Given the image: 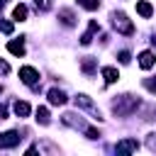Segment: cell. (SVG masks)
Wrapping results in <instances>:
<instances>
[{"instance_id":"obj_22","label":"cell","mask_w":156,"mask_h":156,"mask_svg":"<svg viewBox=\"0 0 156 156\" xmlns=\"http://www.w3.org/2000/svg\"><path fill=\"white\" fill-rule=\"evenodd\" d=\"M117 58H119V63H129V61H132L129 51H119V56H117Z\"/></svg>"},{"instance_id":"obj_4","label":"cell","mask_w":156,"mask_h":156,"mask_svg":"<svg viewBox=\"0 0 156 156\" xmlns=\"http://www.w3.org/2000/svg\"><path fill=\"white\" fill-rule=\"evenodd\" d=\"M20 132H2L0 134V149H15L20 144Z\"/></svg>"},{"instance_id":"obj_16","label":"cell","mask_w":156,"mask_h":156,"mask_svg":"<svg viewBox=\"0 0 156 156\" xmlns=\"http://www.w3.org/2000/svg\"><path fill=\"white\" fill-rule=\"evenodd\" d=\"M15 115H17V117H27V115H29V105L17 100V102H15Z\"/></svg>"},{"instance_id":"obj_15","label":"cell","mask_w":156,"mask_h":156,"mask_svg":"<svg viewBox=\"0 0 156 156\" xmlns=\"http://www.w3.org/2000/svg\"><path fill=\"white\" fill-rule=\"evenodd\" d=\"M95 66H98V63H95V58H93V56H85V58L80 61V68H83L85 73H95Z\"/></svg>"},{"instance_id":"obj_13","label":"cell","mask_w":156,"mask_h":156,"mask_svg":"<svg viewBox=\"0 0 156 156\" xmlns=\"http://www.w3.org/2000/svg\"><path fill=\"white\" fill-rule=\"evenodd\" d=\"M136 12H139L141 17H151V15H154V7H151V2L139 0V2H136Z\"/></svg>"},{"instance_id":"obj_26","label":"cell","mask_w":156,"mask_h":156,"mask_svg":"<svg viewBox=\"0 0 156 156\" xmlns=\"http://www.w3.org/2000/svg\"><path fill=\"white\" fill-rule=\"evenodd\" d=\"M0 119H7V107L0 105Z\"/></svg>"},{"instance_id":"obj_19","label":"cell","mask_w":156,"mask_h":156,"mask_svg":"<svg viewBox=\"0 0 156 156\" xmlns=\"http://www.w3.org/2000/svg\"><path fill=\"white\" fill-rule=\"evenodd\" d=\"M12 29H15V24H12L10 20H2V22H0V32H2V34H12Z\"/></svg>"},{"instance_id":"obj_18","label":"cell","mask_w":156,"mask_h":156,"mask_svg":"<svg viewBox=\"0 0 156 156\" xmlns=\"http://www.w3.org/2000/svg\"><path fill=\"white\" fill-rule=\"evenodd\" d=\"M37 122L39 124H49V110L46 107H37Z\"/></svg>"},{"instance_id":"obj_12","label":"cell","mask_w":156,"mask_h":156,"mask_svg":"<svg viewBox=\"0 0 156 156\" xmlns=\"http://www.w3.org/2000/svg\"><path fill=\"white\" fill-rule=\"evenodd\" d=\"M102 78H105V83L110 85V83H115V80L119 78V73H117L115 66H105V68H102Z\"/></svg>"},{"instance_id":"obj_25","label":"cell","mask_w":156,"mask_h":156,"mask_svg":"<svg viewBox=\"0 0 156 156\" xmlns=\"http://www.w3.org/2000/svg\"><path fill=\"white\" fill-rule=\"evenodd\" d=\"M7 73H10V66H7V63L0 58V76H7Z\"/></svg>"},{"instance_id":"obj_8","label":"cell","mask_w":156,"mask_h":156,"mask_svg":"<svg viewBox=\"0 0 156 156\" xmlns=\"http://www.w3.org/2000/svg\"><path fill=\"white\" fill-rule=\"evenodd\" d=\"M98 29H100V27H98V22H95V20H90V24H88V32L80 37V44H83V46H88V44L93 41V34H95Z\"/></svg>"},{"instance_id":"obj_1","label":"cell","mask_w":156,"mask_h":156,"mask_svg":"<svg viewBox=\"0 0 156 156\" xmlns=\"http://www.w3.org/2000/svg\"><path fill=\"white\" fill-rule=\"evenodd\" d=\"M139 107V100L134 98V95H119L115 102H112V112L117 115V117H127L129 112H134Z\"/></svg>"},{"instance_id":"obj_17","label":"cell","mask_w":156,"mask_h":156,"mask_svg":"<svg viewBox=\"0 0 156 156\" xmlns=\"http://www.w3.org/2000/svg\"><path fill=\"white\" fill-rule=\"evenodd\" d=\"M24 17H27V7H24V5H17V7L12 10V20H17V22H22Z\"/></svg>"},{"instance_id":"obj_14","label":"cell","mask_w":156,"mask_h":156,"mask_svg":"<svg viewBox=\"0 0 156 156\" xmlns=\"http://www.w3.org/2000/svg\"><path fill=\"white\" fill-rule=\"evenodd\" d=\"M58 17H61V22H63L66 27L76 24V15H73V10H58Z\"/></svg>"},{"instance_id":"obj_20","label":"cell","mask_w":156,"mask_h":156,"mask_svg":"<svg viewBox=\"0 0 156 156\" xmlns=\"http://www.w3.org/2000/svg\"><path fill=\"white\" fill-rule=\"evenodd\" d=\"M80 5H83L85 10H98V7H100V0H80Z\"/></svg>"},{"instance_id":"obj_6","label":"cell","mask_w":156,"mask_h":156,"mask_svg":"<svg viewBox=\"0 0 156 156\" xmlns=\"http://www.w3.org/2000/svg\"><path fill=\"white\" fill-rule=\"evenodd\" d=\"M63 124H68V127H73V129H83V132L88 129V127H85V122H83L78 115H73V112L63 115Z\"/></svg>"},{"instance_id":"obj_3","label":"cell","mask_w":156,"mask_h":156,"mask_svg":"<svg viewBox=\"0 0 156 156\" xmlns=\"http://www.w3.org/2000/svg\"><path fill=\"white\" fill-rule=\"evenodd\" d=\"M20 78H22V83H27V85H37V83H39V71L32 68V66H22V68H20Z\"/></svg>"},{"instance_id":"obj_9","label":"cell","mask_w":156,"mask_h":156,"mask_svg":"<svg viewBox=\"0 0 156 156\" xmlns=\"http://www.w3.org/2000/svg\"><path fill=\"white\" fill-rule=\"evenodd\" d=\"M7 51L15 54V56H24V41H22V39H12V41H7Z\"/></svg>"},{"instance_id":"obj_10","label":"cell","mask_w":156,"mask_h":156,"mask_svg":"<svg viewBox=\"0 0 156 156\" xmlns=\"http://www.w3.org/2000/svg\"><path fill=\"white\" fill-rule=\"evenodd\" d=\"M154 63H156L154 51H141V54H139V66H141V68H151Z\"/></svg>"},{"instance_id":"obj_24","label":"cell","mask_w":156,"mask_h":156,"mask_svg":"<svg viewBox=\"0 0 156 156\" xmlns=\"http://www.w3.org/2000/svg\"><path fill=\"white\" fill-rule=\"evenodd\" d=\"M85 134H88V139H98V136H100V132H98V129H93V127H88V129H85Z\"/></svg>"},{"instance_id":"obj_2","label":"cell","mask_w":156,"mask_h":156,"mask_svg":"<svg viewBox=\"0 0 156 156\" xmlns=\"http://www.w3.org/2000/svg\"><path fill=\"white\" fill-rule=\"evenodd\" d=\"M112 24H115V29H117L119 34H124V37L134 34V24L129 22V17H127L124 12H112Z\"/></svg>"},{"instance_id":"obj_23","label":"cell","mask_w":156,"mask_h":156,"mask_svg":"<svg viewBox=\"0 0 156 156\" xmlns=\"http://www.w3.org/2000/svg\"><path fill=\"white\" fill-rule=\"evenodd\" d=\"M146 146H149L151 151H156V134H149V139H146Z\"/></svg>"},{"instance_id":"obj_5","label":"cell","mask_w":156,"mask_h":156,"mask_svg":"<svg viewBox=\"0 0 156 156\" xmlns=\"http://www.w3.org/2000/svg\"><path fill=\"white\" fill-rule=\"evenodd\" d=\"M76 105H78V107H83V110H88V112H93V117H95V119H102V117H100V112H98V107L93 105V100H90L88 95H83V93H80V95H76Z\"/></svg>"},{"instance_id":"obj_21","label":"cell","mask_w":156,"mask_h":156,"mask_svg":"<svg viewBox=\"0 0 156 156\" xmlns=\"http://www.w3.org/2000/svg\"><path fill=\"white\" fill-rule=\"evenodd\" d=\"M34 2H37V7H39V10H41V12H44V10H49V7H51V0H34Z\"/></svg>"},{"instance_id":"obj_28","label":"cell","mask_w":156,"mask_h":156,"mask_svg":"<svg viewBox=\"0 0 156 156\" xmlns=\"http://www.w3.org/2000/svg\"><path fill=\"white\" fill-rule=\"evenodd\" d=\"M151 44H154V46H156V34H154V39H151Z\"/></svg>"},{"instance_id":"obj_27","label":"cell","mask_w":156,"mask_h":156,"mask_svg":"<svg viewBox=\"0 0 156 156\" xmlns=\"http://www.w3.org/2000/svg\"><path fill=\"white\" fill-rule=\"evenodd\" d=\"M5 5H7V0H0V10H2V7H5Z\"/></svg>"},{"instance_id":"obj_11","label":"cell","mask_w":156,"mask_h":156,"mask_svg":"<svg viewBox=\"0 0 156 156\" xmlns=\"http://www.w3.org/2000/svg\"><path fill=\"white\" fill-rule=\"evenodd\" d=\"M136 149H139V141H134V139H124V141H119V144H117V151H119V154L136 151Z\"/></svg>"},{"instance_id":"obj_7","label":"cell","mask_w":156,"mask_h":156,"mask_svg":"<svg viewBox=\"0 0 156 156\" xmlns=\"http://www.w3.org/2000/svg\"><path fill=\"white\" fill-rule=\"evenodd\" d=\"M46 95H49V102H51V105H63V102H66V93L58 90V88H51Z\"/></svg>"}]
</instances>
